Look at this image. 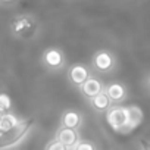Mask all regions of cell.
<instances>
[{
	"mask_svg": "<svg viewBox=\"0 0 150 150\" xmlns=\"http://www.w3.org/2000/svg\"><path fill=\"white\" fill-rule=\"evenodd\" d=\"M93 65L100 72H109L115 66V59H113V56L109 52L102 50V52L96 53V56L93 59Z\"/></svg>",
	"mask_w": 150,
	"mask_h": 150,
	"instance_id": "obj_3",
	"label": "cell"
},
{
	"mask_svg": "<svg viewBox=\"0 0 150 150\" xmlns=\"http://www.w3.org/2000/svg\"><path fill=\"white\" fill-rule=\"evenodd\" d=\"M12 108V100L9 97V94L6 93H0V113H9Z\"/></svg>",
	"mask_w": 150,
	"mask_h": 150,
	"instance_id": "obj_14",
	"label": "cell"
},
{
	"mask_svg": "<svg viewBox=\"0 0 150 150\" xmlns=\"http://www.w3.org/2000/svg\"><path fill=\"white\" fill-rule=\"evenodd\" d=\"M33 28H34V24L27 16H21V18L15 19L12 24V31L18 35H28L33 31Z\"/></svg>",
	"mask_w": 150,
	"mask_h": 150,
	"instance_id": "obj_10",
	"label": "cell"
},
{
	"mask_svg": "<svg viewBox=\"0 0 150 150\" xmlns=\"http://www.w3.org/2000/svg\"><path fill=\"white\" fill-rule=\"evenodd\" d=\"M80 88H81L83 94H84L86 97H88L90 100L94 99L97 94L103 93V86H102V83H100L97 78H94V77H90V78L83 84V87H80Z\"/></svg>",
	"mask_w": 150,
	"mask_h": 150,
	"instance_id": "obj_8",
	"label": "cell"
},
{
	"mask_svg": "<svg viewBox=\"0 0 150 150\" xmlns=\"http://www.w3.org/2000/svg\"><path fill=\"white\" fill-rule=\"evenodd\" d=\"M0 2H3V3H11V2H13V0H0Z\"/></svg>",
	"mask_w": 150,
	"mask_h": 150,
	"instance_id": "obj_18",
	"label": "cell"
},
{
	"mask_svg": "<svg viewBox=\"0 0 150 150\" xmlns=\"http://www.w3.org/2000/svg\"><path fill=\"white\" fill-rule=\"evenodd\" d=\"M81 115L75 110H66L63 115H62V127L63 128H78L81 125Z\"/></svg>",
	"mask_w": 150,
	"mask_h": 150,
	"instance_id": "obj_12",
	"label": "cell"
},
{
	"mask_svg": "<svg viewBox=\"0 0 150 150\" xmlns=\"http://www.w3.org/2000/svg\"><path fill=\"white\" fill-rule=\"evenodd\" d=\"M21 124V119L13 115V113H3L2 116H0V135L6 134L8 131H11L12 128H15L16 125Z\"/></svg>",
	"mask_w": 150,
	"mask_h": 150,
	"instance_id": "obj_11",
	"label": "cell"
},
{
	"mask_svg": "<svg viewBox=\"0 0 150 150\" xmlns=\"http://www.w3.org/2000/svg\"><path fill=\"white\" fill-rule=\"evenodd\" d=\"M149 86H150V77H149Z\"/></svg>",
	"mask_w": 150,
	"mask_h": 150,
	"instance_id": "obj_19",
	"label": "cell"
},
{
	"mask_svg": "<svg viewBox=\"0 0 150 150\" xmlns=\"http://www.w3.org/2000/svg\"><path fill=\"white\" fill-rule=\"evenodd\" d=\"M91 105L96 110H100V112H108L112 108V102H110V99L108 97V94L105 91L97 94L94 99H91Z\"/></svg>",
	"mask_w": 150,
	"mask_h": 150,
	"instance_id": "obj_13",
	"label": "cell"
},
{
	"mask_svg": "<svg viewBox=\"0 0 150 150\" xmlns=\"http://www.w3.org/2000/svg\"><path fill=\"white\" fill-rule=\"evenodd\" d=\"M127 110H128V124L125 127V131H132L143 122L144 113H143V109L137 105H129Z\"/></svg>",
	"mask_w": 150,
	"mask_h": 150,
	"instance_id": "obj_7",
	"label": "cell"
},
{
	"mask_svg": "<svg viewBox=\"0 0 150 150\" xmlns=\"http://www.w3.org/2000/svg\"><path fill=\"white\" fill-rule=\"evenodd\" d=\"M33 127H34V119H25V121H21L19 125H16L6 134L0 135V150H11L16 147L30 134Z\"/></svg>",
	"mask_w": 150,
	"mask_h": 150,
	"instance_id": "obj_1",
	"label": "cell"
},
{
	"mask_svg": "<svg viewBox=\"0 0 150 150\" xmlns=\"http://www.w3.org/2000/svg\"><path fill=\"white\" fill-rule=\"evenodd\" d=\"M90 78V71L84 65H74L69 69V80L78 87H83V84Z\"/></svg>",
	"mask_w": 150,
	"mask_h": 150,
	"instance_id": "obj_6",
	"label": "cell"
},
{
	"mask_svg": "<svg viewBox=\"0 0 150 150\" xmlns=\"http://www.w3.org/2000/svg\"><path fill=\"white\" fill-rule=\"evenodd\" d=\"M106 122L115 131H125L128 124V110L122 106H112L106 112Z\"/></svg>",
	"mask_w": 150,
	"mask_h": 150,
	"instance_id": "obj_2",
	"label": "cell"
},
{
	"mask_svg": "<svg viewBox=\"0 0 150 150\" xmlns=\"http://www.w3.org/2000/svg\"><path fill=\"white\" fill-rule=\"evenodd\" d=\"M43 60H44V63H46L47 68H50V69H59V68H62V65L65 62V57H63V53L59 49L52 47V49H49V50L44 52Z\"/></svg>",
	"mask_w": 150,
	"mask_h": 150,
	"instance_id": "obj_4",
	"label": "cell"
},
{
	"mask_svg": "<svg viewBox=\"0 0 150 150\" xmlns=\"http://www.w3.org/2000/svg\"><path fill=\"white\" fill-rule=\"evenodd\" d=\"M140 147H141V150H150V141L141 138L140 140Z\"/></svg>",
	"mask_w": 150,
	"mask_h": 150,
	"instance_id": "obj_17",
	"label": "cell"
},
{
	"mask_svg": "<svg viewBox=\"0 0 150 150\" xmlns=\"http://www.w3.org/2000/svg\"><path fill=\"white\" fill-rule=\"evenodd\" d=\"M46 150H69L65 144H62L59 140H52L47 146H46Z\"/></svg>",
	"mask_w": 150,
	"mask_h": 150,
	"instance_id": "obj_16",
	"label": "cell"
},
{
	"mask_svg": "<svg viewBox=\"0 0 150 150\" xmlns=\"http://www.w3.org/2000/svg\"><path fill=\"white\" fill-rule=\"evenodd\" d=\"M72 150H96V146L90 141H86V140H80L78 144L75 146Z\"/></svg>",
	"mask_w": 150,
	"mask_h": 150,
	"instance_id": "obj_15",
	"label": "cell"
},
{
	"mask_svg": "<svg viewBox=\"0 0 150 150\" xmlns=\"http://www.w3.org/2000/svg\"><path fill=\"white\" fill-rule=\"evenodd\" d=\"M105 93L108 94V97L113 103H121L125 99V96H127V90H125V87L121 83H112V84H109L106 87Z\"/></svg>",
	"mask_w": 150,
	"mask_h": 150,
	"instance_id": "obj_9",
	"label": "cell"
},
{
	"mask_svg": "<svg viewBox=\"0 0 150 150\" xmlns=\"http://www.w3.org/2000/svg\"><path fill=\"white\" fill-rule=\"evenodd\" d=\"M56 140H59L62 144H65L69 150H72L75 146L78 144L80 141V137H78V132L77 129H72V128H60L57 131V137Z\"/></svg>",
	"mask_w": 150,
	"mask_h": 150,
	"instance_id": "obj_5",
	"label": "cell"
}]
</instances>
